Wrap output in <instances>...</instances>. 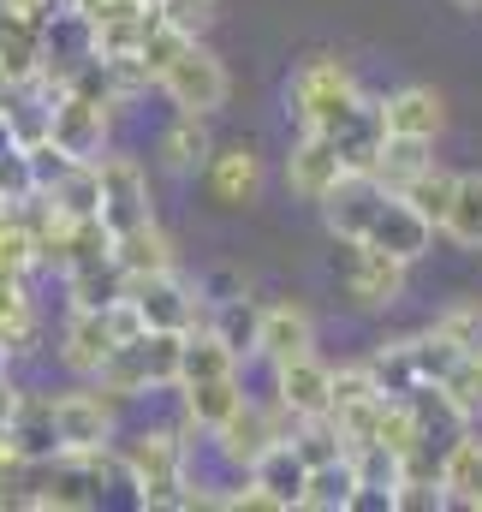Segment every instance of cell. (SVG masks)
I'll list each match as a JSON object with an SVG mask.
<instances>
[{
	"label": "cell",
	"instance_id": "cell-1",
	"mask_svg": "<svg viewBox=\"0 0 482 512\" xmlns=\"http://www.w3.org/2000/svg\"><path fill=\"white\" fill-rule=\"evenodd\" d=\"M185 429H137L120 441L125 483L137 489V507H185Z\"/></svg>",
	"mask_w": 482,
	"mask_h": 512
},
{
	"label": "cell",
	"instance_id": "cell-2",
	"mask_svg": "<svg viewBox=\"0 0 482 512\" xmlns=\"http://www.w3.org/2000/svg\"><path fill=\"white\" fill-rule=\"evenodd\" d=\"M286 96H292V114H298L304 131H334V126L352 120V108H358L369 90L358 84V72L340 54H310L292 72V90Z\"/></svg>",
	"mask_w": 482,
	"mask_h": 512
},
{
	"label": "cell",
	"instance_id": "cell-3",
	"mask_svg": "<svg viewBox=\"0 0 482 512\" xmlns=\"http://www.w3.org/2000/svg\"><path fill=\"white\" fill-rule=\"evenodd\" d=\"M179 346L185 334L143 328L108 352V364L96 370V387H108L114 399H143L149 387H179Z\"/></svg>",
	"mask_w": 482,
	"mask_h": 512
},
{
	"label": "cell",
	"instance_id": "cell-4",
	"mask_svg": "<svg viewBox=\"0 0 482 512\" xmlns=\"http://www.w3.org/2000/svg\"><path fill=\"white\" fill-rule=\"evenodd\" d=\"M120 399L108 387H66L54 393V429H60V453H108L120 447Z\"/></svg>",
	"mask_w": 482,
	"mask_h": 512
},
{
	"label": "cell",
	"instance_id": "cell-5",
	"mask_svg": "<svg viewBox=\"0 0 482 512\" xmlns=\"http://www.w3.org/2000/svg\"><path fill=\"white\" fill-rule=\"evenodd\" d=\"M179 114H221L227 108V96H233V78H227V60L215 54V48H203V42H191L167 72H161V84H155Z\"/></svg>",
	"mask_w": 482,
	"mask_h": 512
},
{
	"label": "cell",
	"instance_id": "cell-6",
	"mask_svg": "<svg viewBox=\"0 0 482 512\" xmlns=\"http://www.w3.org/2000/svg\"><path fill=\"white\" fill-rule=\"evenodd\" d=\"M125 298H131V310L143 316V328H161V334H191V328L203 322V310H209L203 286L179 280V268L125 280Z\"/></svg>",
	"mask_w": 482,
	"mask_h": 512
},
{
	"label": "cell",
	"instance_id": "cell-7",
	"mask_svg": "<svg viewBox=\"0 0 482 512\" xmlns=\"http://www.w3.org/2000/svg\"><path fill=\"white\" fill-rule=\"evenodd\" d=\"M292 429H298V417H292L280 399H274V405H256V399H244L239 411H233V417L215 429V447H221V459H227V465L250 471V465H256V459H262L274 441H286Z\"/></svg>",
	"mask_w": 482,
	"mask_h": 512
},
{
	"label": "cell",
	"instance_id": "cell-8",
	"mask_svg": "<svg viewBox=\"0 0 482 512\" xmlns=\"http://www.w3.org/2000/svg\"><path fill=\"white\" fill-rule=\"evenodd\" d=\"M108 126H114V108L78 96V90H60L54 108H48V137L72 155V161H102L108 155Z\"/></svg>",
	"mask_w": 482,
	"mask_h": 512
},
{
	"label": "cell",
	"instance_id": "cell-9",
	"mask_svg": "<svg viewBox=\"0 0 482 512\" xmlns=\"http://www.w3.org/2000/svg\"><path fill=\"white\" fill-rule=\"evenodd\" d=\"M102 221H108V233H114V239L131 233V227H143V221H155L149 173L137 167V155H120V149H108V155H102Z\"/></svg>",
	"mask_w": 482,
	"mask_h": 512
},
{
	"label": "cell",
	"instance_id": "cell-10",
	"mask_svg": "<svg viewBox=\"0 0 482 512\" xmlns=\"http://www.w3.org/2000/svg\"><path fill=\"white\" fill-rule=\"evenodd\" d=\"M387 197H393V191H387L375 173H346V179L322 197V221H328V233H334L340 245H363V233H369V221L381 215Z\"/></svg>",
	"mask_w": 482,
	"mask_h": 512
},
{
	"label": "cell",
	"instance_id": "cell-11",
	"mask_svg": "<svg viewBox=\"0 0 482 512\" xmlns=\"http://www.w3.org/2000/svg\"><path fill=\"white\" fill-rule=\"evenodd\" d=\"M346 173H352V167H346V155H340V143H334L328 131H304V137L292 143V155H286V185H292V197H304V203H322Z\"/></svg>",
	"mask_w": 482,
	"mask_h": 512
},
{
	"label": "cell",
	"instance_id": "cell-12",
	"mask_svg": "<svg viewBox=\"0 0 482 512\" xmlns=\"http://www.w3.org/2000/svg\"><path fill=\"white\" fill-rule=\"evenodd\" d=\"M405 274H411V262H399V256L375 251V245H346V292L363 310L399 304L405 298Z\"/></svg>",
	"mask_w": 482,
	"mask_h": 512
},
{
	"label": "cell",
	"instance_id": "cell-13",
	"mask_svg": "<svg viewBox=\"0 0 482 512\" xmlns=\"http://www.w3.org/2000/svg\"><path fill=\"white\" fill-rule=\"evenodd\" d=\"M316 352V322L298 298H280V304H262V322H256V358L274 370V364H292Z\"/></svg>",
	"mask_w": 482,
	"mask_h": 512
},
{
	"label": "cell",
	"instance_id": "cell-14",
	"mask_svg": "<svg viewBox=\"0 0 482 512\" xmlns=\"http://www.w3.org/2000/svg\"><path fill=\"white\" fill-rule=\"evenodd\" d=\"M274 399L304 423V417H328L334 411V370L316 358V352H304V358H292V364H274Z\"/></svg>",
	"mask_w": 482,
	"mask_h": 512
},
{
	"label": "cell",
	"instance_id": "cell-15",
	"mask_svg": "<svg viewBox=\"0 0 482 512\" xmlns=\"http://www.w3.org/2000/svg\"><path fill=\"white\" fill-rule=\"evenodd\" d=\"M120 346V328H114V310H72L66 316V334H60V364L72 376H90L108 364V352Z\"/></svg>",
	"mask_w": 482,
	"mask_h": 512
},
{
	"label": "cell",
	"instance_id": "cell-16",
	"mask_svg": "<svg viewBox=\"0 0 482 512\" xmlns=\"http://www.w3.org/2000/svg\"><path fill=\"white\" fill-rule=\"evenodd\" d=\"M6 447L18 459H60V429H54V393H36V387H18V405H12V429H6Z\"/></svg>",
	"mask_w": 482,
	"mask_h": 512
},
{
	"label": "cell",
	"instance_id": "cell-17",
	"mask_svg": "<svg viewBox=\"0 0 482 512\" xmlns=\"http://www.w3.org/2000/svg\"><path fill=\"white\" fill-rule=\"evenodd\" d=\"M363 245H375V251L399 256V262H423L429 256V245H435V227L393 191L387 203H381V215L369 221V233H363Z\"/></svg>",
	"mask_w": 482,
	"mask_h": 512
},
{
	"label": "cell",
	"instance_id": "cell-18",
	"mask_svg": "<svg viewBox=\"0 0 482 512\" xmlns=\"http://www.w3.org/2000/svg\"><path fill=\"white\" fill-rule=\"evenodd\" d=\"M381 120L393 137H441L447 126V102L429 90V84H405L393 96H381Z\"/></svg>",
	"mask_w": 482,
	"mask_h": 512
},
{
	"label": "cell",
	"instance_id": "cell-19",
	"mask_svg": "<svg viewBox=\"0 0 482 512\" xmlns=\"http://www.w3.org/2000/svg\"><path fill=\"white\" fill-rule=\"evenodd\" d=\"M209 155H215V137H209V114H179L173 126L155 137V161L173 173V179H185V173H197V167H209Z\"/></svg>",
	"mask_w": 482,
	"mask_h": 512
},
{
	"label": "cell",
	"instance_id": "cell-20",
	"mask_svg": "<svg viewBox=\"0 0 482 512\" xmlns=\"http://www.w3.org/2000/svg\"><path fill=\"white\" fill-rule=\"evenodd\" d=\"M441 489H447V507L482 512V435H453L447 453H441Z\"/></svg>",
	"mask_w": 482,
	"mask_h": 512
},
{
	"label": "cell",
	"instance_id": "cell-21",
	"mask_svg": "<svg viewBox=\"0 0 482 512\" xmlns=\"http://www.w3.org/2000/svg\"><path fill=\"white\" fill-rule=\"evenodd\" d=\"M244 477H250V483H262V489L274 495V507H280V512H292V507H298V495H304V483H310V465H304V453H298V447H292V435H286V441H274V447L244 471Z\"/></svg>",
	"mask_w": 482,
	"mask_h": 512
},
{
	"label": "cell",
	"instance_id": "cell-22",
	"mask_svg": "<svg viewBox=\"0 0 482 512\" xmlns=\"http://www.w3.org/2000/svg\"><path fill=\"white\" fill-rule=\"evenodd\" d=\"M203 173H209L215 203H256V191H262V161H256V149H250V143L215 149Z\"/></svg>",
	"mask_w": 482,
	"mask_h": 512
},
{
	"label": "cell",
	"instance_id": "cell-23",
	"mask_svg": "<svg viewBox=\"0 0 482 512\" xmlns=\"http://www.w3.org/2000/svg\"><path fill=\"white\" fill-rule=\"evenodd\" d=\"M358 459L346 453V459H328V465H310V483H304V495H298V507L304 512H352L358 507Z\"/></svg>",
	"mask_w": 482,
	"mask_h": 512
},
{
	"label": "cell",
	"instance_id": "cell-24",
	"mask_svg": "<svg viewBox=\"0 0 482 512\" xmlns=\"http://www.w3.org/2000/svg\"><path fill=\"white\" fill-rule=\"evenodd\" d=\"M328 137L340 143V155H346V167H352V173H369V167H375V155H381V143H387L381 96H363L358 108H352V120H346V126H334Z\"/></svg>",
	"mask_w": 482,
	"mask_h": 512
},
{
	"label": "cell",
	"instance_id": "cell-25",
	"mask_svg": "<svg viewBox=\"0 0 482 512\" xmlns=\"http://www.w3.org/2000/svg\"><path fill=\"white\" fill-rule=\"evenodd\" d=\"M239 352L215 334V328H191L185 346H179V387L191 382H221V376H239Z\"/></svg>",
	"mask_w": 482,
	"mask_h": 512
},
{
	"label": "cell",
	"instance_id": "cell-26",
	"mask_svg": "<svg viewBox=\"0 0 482 512\" xmlns=\"http://www.w3.org/2000/svg\"><path fill=\"white\" fill-rule=\"evenodd\" d=\"M179 399H185V429H203V435H215L233 411L244 405V382L239 376H221V382H191L179 387Z\"/></svg>",
	"mask_w": 482,
	"mask_h": 512
},
{
	"label": "cell",
	"instance_id": "cell-27",
	"mask_svg": "<svg viewBox=\"0 0 482 512\" xmlns=\"http://www.w3.org/2000/svg\"><path fill=\"white\" fill-rule=\"evenodd\" d=\"M114 262L125 268V280H143V274H167L173 268V239L161 233V221H143L114 239Z\"/></svg>",
	"mask_w": 482,
	"mask_h": 512
},
{
	"label": "cell",
	"instance_id": "cell-28",
	"mask_svg": "<svg viewBox=\"0 0 482 512\" xmlns=\"http://www.w3.org/2000/svg\"><path fill=\"white\" fill-rule=\"evenodd\" d=\"M30 340H36V298L24 286V274H0V352L18 358V352H30Z\"/></svg>",
	"mask_w": 482,
	"mask_h": 512
},
{
	"label": "cell",
	"instance_id": "cell-29",
	"mask_svg": "<svg viewBox=\"0 0 482 512\" xmlns=\"http://www.w3.org/2000/svg\"><path fill=\"white\" fill-rule=\"evenodd\" d=\"M191 42H197V36H185V30H179V24L149 0V12H143V36H137V60H143V72H149L155 84H161V72H167Z\"/></svg>",
	"mask_w": 482,
	"mask_h": 512
},
{
	"label": "cell",
	"instance_id": "cell-30",
	"mask_svg": "<svg viewBox=\"0 0 482 512\" xmlns=\"http://www.w3.org/2000/svg\"><path fill=\"white\" fill-rule=\"evenodd\" d=\"M423 167H435V137H393L387 131V143H381V155H375V179L387 185V191H405Z\"/></svg>",
	"mask_w": 482,
	"mask_h": 512
},
{
	"label": "cell",
	"instance_id": "cell-31",
	"mask_svg": "<svg viewBox=\"0 0 482 512\" xmlns=\"http://www.w3.org/2000/svg\"><path fill=\"white\" fill-rule=\"evenodd\" d=\"M66 292H72V310H114L125 298V268L108 262H90V268H72L66 274Z\"/></svg>",
	"mask_w": 482,
	"mask_h": 512
},
{
	"label": "cell",
	"instance_id": "cell-32",
	"mask_svg": "<svg viewBox=\"0 0 482 512\" xmlns=\"http://www.w3.org/2000/svg\"><path fill=\"white\" fill-rule=\"evenodd\" d=\"M48 197H54V209H60V215H72V221L102 215V161H96V167H90V161H72V167H66V179H60Z\"/></svg>",
	"mask_w": 482,
	"mask_h": 512
},
{
	"label": "cell",
	"instance_id": "cell-33",
	"mask_svg": "<svg viewBox=\"0 0 482 512\" xmlns=\"http://www.w3.org/2000/svg\"><path fill=\"white\" fill-rule=\"evenodd\" d=\"M453 191H459V173H447V167H423L399 197H405V203H411L435 233H441V227H447V209H453Z\"/></svg>",
	"mask_w": 482,
	"mask_h": 512
},
{
	"label": "cell",
	"instance_id": "cell-34",
	"mask_svg": "<svg viewBox=\"0 0 482 512\" xmlns=\"http://www.w3.org/2000/svg\"><path fill=\"white\" fill-rule=\"evenodd\" d=\"M441 233L459 251H482V173H459V191H453V209H447Z\"/></svg>",
	"mask_w": 482,
	"mask_h": 512
},
{
	"label": "cell",
	"instance_id": "cell-35",
	"mask_svg": "<svg viewBox=\"0 0 482 512\" xmlns=\"http://www.w3.org/2000/svg\"><path fill=\"white\" fill-rule=\"evenodd\" d=\"M256 322H262V310L250 304V298H221V304H209V328L239 352V358H256Z\"/></svg>",
	"mask_w": 482,
	"mask_h": 512
},
{
	"label": "cell",
	"instance_id": "cell-36",
	"mask_svg": "<svg viewBox=\"0 0 482 512\" xmlns=\"http://www.w3.org/2000/svg\"><path fill=\"white\" fill-rule=\"evenodd\" d=\"M42 185H36V167H30V149L24 143H12V149H0V215H12V209H24L30 197H36Z\"/></svg>",
	"mask_w": 482,
	"mask_h": 512
},
{
	"label": "cell",
	"instance_id": "cell-37",
	"mask_svg": "<svg viewBox=\"0 0 482 512\" xmlns=\"http://www.w3.org/2000/svg\"><path fill=\"white\" fill-rule=\"evenodd\" d=\"M369 370H375V382L381 393H411L417 387V364H411V340H387V346H375L369 352Z\"/></svg>",
	"mask_w": 482,
	"mask_h": 512
},
{
	"label": "cell",
	"instance_id": "cell-38",
	"mask_svg": "<svg viewBox=\"0 0 482 512\" xmlns=\"http://www.w3.org/2000/svg\"><path fill=\"white\" fill-rule=\"evenodd\" d=\"M429 328H435V334H447L459 352H482V298H453Z\"/></svg>",
	"mask_w": 482,
	"mask_h": 512
},
{
	"label": "cell",
	"instance_id": "cell-39",
	"mask_svg": "<svg viewBox=\"0 0 482 512\" xmlns=\"http://www.w3.org/2000/svg\"><path fill=\"white\" fill-rule=\"evenodd\" d=\"M459 358H465V352H459L447 334H435V328L411 334V364H417V382H441V376H447Z\"/></svg>",
	"mask_w": 482,
	"mask_h": 512
},
{
	"label": "cell",
	"instance_id": "cell-40",
	"mask_svg": "<svg viewBox=\"0 0 482 512\" xmlns=\"http://www.w3.org/2000/svg\"><path fill=\"white\" fill-rule=\"evenodd\" d=\"M441 387H447V399L477 423V417H482V352H465V358L441 376Z\"/></svg>",
	"mask_w": 482,
	"mask_h": 512
},
{
	"label": "cell",
	"instance_id": "cell-41",
	"mask_svg": "<svg viewBox=\"0 0 482 512\" xmlns=\"http://www.w3.org/2000/svg\"><path fill=\"white\" fill-rule=\"evenodd\" d=\"M155 6H161L185 36H197V42H203V36L215 30V18H221V0H155Z\"/></svg>",
	"mask_w": 482,
	"mask_h": 512
},
{
	"label": "cell",
	"instance_id": "cell-42",
	"mask_svg": "<svg viewBox=\"0 0 482 512\" xmlns=\"http://www.w3.org/2000/svg\"><path fill=\"white\" fill-rule=\"evenodd\" d=\"M375 393H381V382H375L369 358H358V364H340V370H334V411H340V405H358V399H375Z\"/></svg>",
	"mask_w": 482,
	"mask_h": 512
},
{
	"label": "cell",
	"instance_id": "cell-43",
	"mask_svg": "<svg viewBox=\"0 0 482 512\" xmlns=\"http://www.w3.org/2000/svg\"><path fill=\"white\" fill-rule=\"evenodd\" d=\"M12 405H18V382L0 370V447H6V429H12Z\"/></svg>",
	"mask_w": 482,
	"mask_h": 512
},
{
	"label": "cell",
	"instance_id": "cell-44",
	"mask_svg": "<svg viewBox=\"0 0 482 512\" xmlns=\"http://www.w3.org/2000/svg\"><path fill=\"white\" fill-rule=\"evenodd\" d=\"M459 6H482V0H459Z\"/></svg>",
	"mask_w": 482,
	"mask_h": 512
}]
</instances>
